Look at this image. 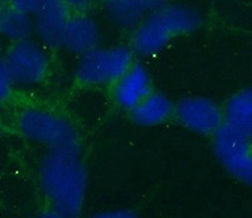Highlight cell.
Segmentation results:
<instances>
[{
  "label": "cell",
  "mask_w": 252,
  "mask_h": 218,
  "mask_svg": "<svg viewBox=\"0 0 252 218\" xmlns=\"http://www.w3.org/2000/svg\"><path fill=\"white\" fill-rule=\"evenodd\" d=\"M213 135L215 153L222 165L238 181L252 187L251 136L226 123Z\"/></svg>",
  "instance_id": "6"
},
{
  "label": "cell",
  "mask_w": 252,
  "mask_h": 218,
  "mask_svg": "<svg viewBox=\"0 0 252 218\" xmlns=\"http://www.w3.org/2000/svg\"><path fill=\"white\" fill-rule=\"evenodd\" d=\"M153 91L152 78L144 66L134 63L114 82V100L125 110H132Z\"/></svg>",
  "instance_id": "9"
},
{
  "label": "cell",
  "mask_w": 252,
  "mask_h": 218,
  "mask_svg": "<svg viewBox=\"0 0 252 218\" xmlns=\"http://www.w3.org/2000/svg\"><path fill=\"white\" fill-rule=\"evenodd\" d=\"M201 24L202 17L195 9L164 4L135 27L131 49L144 57L154 56L163 51L173 38L194 32Z\"/></svg>",
  "instance_id": "2"
},
{
  "label": "cell",
  "mask_w": 252,
  "mask_h": 218,
  "mask_svg": "<svg viewBox=\"0 0 252 218\" xmlns=\"http://www.w3.org/2000/svg\"><path fill=\"white\" fill-rule=\"evenodd\" d=\"M223 112L226 124L252 136V89L242 90L233 95Z\"/></svg>",
  "instance_id": "14"
},
{
  "label": "cell",
  "mask_w": 252,
  "mask_h": 218,
  "mask_svg": "<svg viewBox=\"0 0 252 218\" xmlns=\"http://www.w3.org/2000/svg\"><path fill=\"white\" fill-rule=\"evenodd\" d=\"M34 33V19L8 4L0 8V35L12 43L31 39Z\"/></svg>",
  "instance_id": "13"
},
{
  "label": "cell",
  "mask_w": 252,
  "mask_h": 218,
  "mask_svg": "<svg viewBox=\"0 0 252 218\" xmlns=\"http://www.w3.org/2000/svg\"><path fill=\"white\" fill-rule=\"evenodd\" d=\"M174 115L187 129L198 134H215L224 124V112L215 101L187 97L174 106Z\"/></svg>",
  "instance_id": "7"
},
{
  "label": "cell",
  "mask_w": 252,
  "mask_h": 218,
  "mask_svg": "<svg viewBox=\"0 0 252 218\" xmlns=\"http://www.w3.org/2000/svg\"><path fill=\"white\" fill-rule=\"evenodd\" d=\"M134 64V51L129 47L96 48L81 55L76 76L80 84L86 86L115 82Z\"/></svg>",
  "instance_id": "4"
},
{
  "label": "cell",
  "mask_w": 252,
  "mask_h": 218,
  "mask_svg": "<svg viewBox=\"0 0 252 218\" xmlns=\"http://www.w3.org/2000/svg\"><path fill=\"white\" fill-rule=\"evenodd\" d=\"M39 187L53 217H76L82 210L87 173L80 149H49L39 165Z\"/></svg>",
  "instance_id": "1"
},
{
  "label": "cell",
  "mask_w": 252,
  "mask_h": 218,
  "mask_svg": "<svg viewBox=\"0 0 252 218\" xmlns=\"http://www.w3.org/2000/svg\"><path fill=\"white\" fill-rule=\"evenodd\" d=\"M100 40V29L97 23L90 15L83 12L69 17L63 31L62 44L67 51L83 55L91 49L96 48Z\"/></svg>",
  "instance_id": "10"
},
{
  "label": "cell",
  "mask_w": 252,
  "mask_h": 218,
  "mask_svg": "<svg viewBox=\"0 0 252 218\" xmlns=\"http://www.w3.org/2000/svg\"><path fill=\"white\" fill-rule=\"evenodd\" d=\"M165 0H103L110 19L121 28H135L157 9L163 6Z\"/></svg>",
  "instance_id": "11"
},
{
  "label": "cell",
  "mask_w": 252,
  "mask_h": 218,
  "mask_svg": "<svg viewBox=\"0 0 252 218\" xmlns=\"http://www.w3.org/2000/svg\"><path fill=\"white\" fill-rule=\"evenodd\" d=\"M61 1L66 4L71 10L80 13L87 10L96 0H61Z\"/></svg>",
  "instance_id": "18"
},
{
  "label": "cell",
  "mask_w": 252,
  "mask_h": 218,
  "mask_svg": "<svg viewBox=\"0 0 252 218\" xmlns=\"http://www.w3.org/2000/svg\"><path fill=\"white\" fill-rule=\"evenodd\" d=\"M13 82L10 80L8 71H6L5 63L3 58H0V105L8 101L12 95Z\"/></svg>",
  "instance_id": "16"
},
{
  "label": "cell",
  "mask_w": 252,
  "mask_h": 218,
  "mask_svg": "<svg viewBox=\"0 0 252 218\" xmlns=\"http://www.w3.org/2000/svg\"><path fill=\"white\" fill-rule=\"evenodd\" d=\"M97 217L101 218H132L135 217V213L126 208H116V210H109L105 212H100Z\"/></svg>",
  "instance_id": "17"
},
{
  "label": "cell",
  "mask_w": 252,
  "mask_h": 218,
  "mask_svg": "<svg viewBox=\"0 0 252 218\" xmlns=\"http://www.w3.org/2000/svg\"><path fill=\"white\" fill-rule=\"evenodd\" d=\"M71 17V9L61 0H51L35 17L34 33L44 47L60 48L63 31Z\"/></svg>",
  "instance_id": "8"
},
{
  "label": "cell",
  "mask_w": 252,
  "mask_h": 218,
  "mask_svg": "<svg viewBox=\"0 0 252 218\" xmlns=\"http://www.w3.org/2000/svg\"><path fill=\"white\" fill-rule=\"evenodd\" d=\"M0 129H1V121H0Z\"/></svg>",
  "instance_id": "19"
},
{
  "label": "cell",
  "mask_w": 252,
  "mask_h": 218,
  "mask_svg": "<svg viewBox=\"0 0 252 218\" xmlns=\"http://www.w3.org/2000/svg\"><path fill=\"white\" fill-rule=\"evenodd\" d=\"M130 111L136 124L143 126H155L163 124L174 114V105L165 95L152 91Z\"/></svg>",
  "instance_id": "12"
},
{
  "label": "cell",
  "mask_w": 252,
  "mask_h": 218,
  "mask_svg": "<svg viewBox=\"0 0 252 218\" xmlns=\"http://www.w3.org/2000/svg\"><path fill=\"white\" fill-rule=\"evenodd\" d=\"M51 0H9V4L20 12L35 17Z\"/></svg>",
  "instance_id": "15"
},
{
  "label": "cell",
  "mask_w": 252,
  "mask_h": 218,
  "mask_svg": "<svg viewBox=\"0 0 252 218\" xmlns=\"http://www.w3.org/2000/svg\"><path fill=\"white\" fill-rule=\"evenodd\" d=\"M17 129L24 138L48 149H80L75 125L58 112L44 107L28 106L18 112Z\"/></svg>",
  "instance_id": "3"
},
{
  "label": "cell",
  "mask_w": 252,
  "mask_h": 218,
  "mask_svg": "<svg viewBox=\"0 0 252 218\" xmlns=\"http://www.w3.org/2000/svg\"><path fill=\"white\" fill-rule=\"evenodd\" d=\"M3 60L13 85L18 86H37L49 73L46 47L32 39L13 43Z\"/></svg>",
  "instance_id": "5"
}]
</instances>
